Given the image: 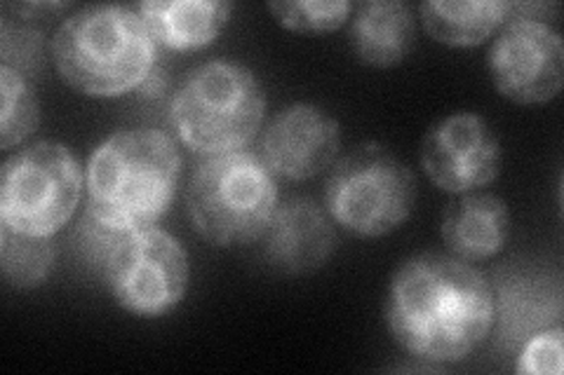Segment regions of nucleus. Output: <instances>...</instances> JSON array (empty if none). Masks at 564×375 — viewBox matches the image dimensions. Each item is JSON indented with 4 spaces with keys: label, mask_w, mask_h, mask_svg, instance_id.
<instances>
[{
    "label": "nucleus",
    "mask_w": 564,
    "mask_h": 375,
    "mask_svg": "<svg viewBox=\"0 0 564 375\" xmlns=\"http://www.w3.org/2000/svg\"><path fill=\"white\" fill-rule=\"evenodd\" d=\"M126 238L122 232L104 225L101 221H97L90 211L83 213V221L76 230V244H78V252L83 256V261L97 267V271L104 275V267L109 263L113 249L120 244V240Z\"/></svg>",
    "instance_id": "obj_22"
},
{
    "label": "nucleus",
    "mask_w": 564,
    "mask_h": 375,
    "mask_svg": "<svg viewBox=\"0 0 564 375\" xmlns=\"http://www.w3.org/2000/svg\"><path fill=\"white\" fill-rule=\"evenodd\" d=\"M341 124L308 101L282 109L261 141V159L288 181H308L337 163Z\"/></svg>",
    "instance_id": "obj_11"
},
{
    "label": "nucleus",
    "mask_w": 564,
    "mask_h": 375,
    "mask_svg": "<svg viewBox=\"0 0 564 375\" xmlns=\"http://www.w3.org/2000/svg\"><path fill=\"white\" fill-rule=\"evenodd\" d=\"M170 124L196 155H221L245 148L267 113V97L252 68L238 62H207L174 89Z\"/></svg>",
    "instance_id": "obj_4"
},
{
    "label": "nucleus",
    "mask_w": 564,
    "mask_h": 375,
    "mask_svg": "<svg viewBox=\"0 0 564 375\" xmlns=\"http://www.w3.org/2000/svg\"><path fill=\"white\" fill-rule=\"evenodd\" d=\"M158 43L130 5H87L57 29L52 59L62 80L85 97L109 99L139 89L155 68Z\"/></svg>",
    "instance_id": "obj_3"
},
{
    "label": "nucleus",
    "mask_w": 564,
    "mask_h": 375,
    "mask_svg": "<svg viewBox=\"0 0 564 375\" xmlns=\"http://www.w3.org/2000/svg\"><path fill=\"white\" fill-rule=\"evenodd\" d=\"M278 209V184L254 153L205 157L186 188V211L198 235L215 246H242L263 238Z\"/></svg>",
    "instance_id": "obj_5"
},
{
    "label": "nucleus",
    "mask_w": 564,
    "mask_h": 375,
    "mask_svg": "<svg viewBox=\"0 0 564 375\" xmlns=\"http://www.w3.org/2000/svg\"><path fill=\"white\" fill-rule=\"evenodd\" d=\"M275 22L296 33H329L344 26L352 12L348 0H273Z\"/></svg>",
    "instance_id": "obj_20"
},
{
    "label": "nucleus",
    "mask_w": 564,
    "mask_h": 375,
    "mask_svg": "<svg viewBox=\"0 0 564 375\" xmlns=\"http://www.w3.org/2000/svg\"><path fill=\"white\" fill-rule=\"evenodd\" d=\"M421 22L433 41L449 47L482 45L508 20L503 0H426L419 8Z\"/></svg>",
    "instance_id": "obj_17"
},
{
    "label": "nucleus",
    "mask_w": 564,
    "mask_h": 375,
    "mask_svg": "<svg viewBox=\"0 0 564 375\" xmlns=\"http://www.w3.org/2000/svg\"><path fill=\"white\" fill-rule=\"evenodd\" d=\"M85 188L78 157L59 141H39L6 159L0 221L24 235L52 238L74 219Z\"/></svg>",
    "instance_id": "obj_7"
},
{
    "label": "nucleus",
    "mask_w": 564,
    "mask_h": 375,
    "mask_svg": "<svg viewBox=\"0 0 564 375\" xmlns=\"http://www.w3.org/2000/svg\"><path fill=\"white\" fill-rule=\"evenodd\" d=\"M494 300H497L501 335L513 343H524L532 333L560 324V277L545 279L543 275L513 273L499 284V296L494 294Z\"/></svg>",
    "instance_id": "obj_16"
},
{
    "label": "nucleus",
    "mask_w": 564,
    "mask_h": 375,
    "mask_svg": "<svg viewBox=\"0 0 564 375\" xmlns=\"http://www.w3.org/2000/svg\"><path fill=\"white\" fill-rule=\"evenodd\" d=\"M158 45L176 52L200 49L217 41L231 20L228 0H147L137 5Z\"/></svg>",
    "instance_id": "obj_15"
},
{
    "label": "nucleus",
    "mask_w": 564,
    "mask_h": 375,
    "mask_svg": "<svg viewBox=\"0 0 564 375\" xmlns=\"http://www.w3.org/2000/svg\"><path fill=\"white\" fill-rule=\"evenodd\" d=\"M497 324L489 279L468 261L421 252L404 261L386 294V327L416 360L462 362Z\"/></svg>",
    "instance_id": "obj_1"
},
{
    "label": "nucleus",
    "mask_w": 564,
    "mask_h": 375,
    "mask_svg": "<svg viewBox=\"0 0 564 375\" xmlns=\"http://www.w3.org/2000/svg\"><path fill=\"white\" fill-rule=\"evenodd\" d=\"M337 246L329 213L311 198H292L275 209L263 232V258L280 275L299 277L321 271Z\"/></svg>",
    "instance_id": "obj_12"
},
{
    "label": "nucleus",
    "mask_w": 564,
    "mask_h": 375,
    "mask_svg": "<svg viewBox=\"0 0 564 375\" xmlns=\"http://www.w3.org/2000/svg\"><path fill=\"white\" fill-rule=\"evenodd\" d=\"M0 89H3V106H0V148L10 151L12 146L22 144L39 128L41 106L26 78L12 66H0Z\"/></svg>",
    "instance_id": "obj_19"
},
{
    "label": "nucleus",
    "mask_w": 564,
    "mask_h": 375,
    "mask_svg": "<svg viewBox=\"0 0 564 375\" xmlns=\"http://www.w3.org/2000/svg\"><path fill=\"white\" fill-rule=\"evenodd\" d=\"M443 242L456 258L489 261L503 252L510 238V209L491 192H464L443 213Z\"/></svg>",
    "instance_id": "obj_13"
},
{
    "label": "nucleus",
    "mask_w": 564,
    "mask_h": 375,
    "mask_svg": "<svg viewBox=\"0 0 564 375\" xmlns=\"http://www.w3.org/2000/svg\"><path fill=\"white\" fill-rule=\"evenodd\" d=\"M421 167L440 190L473 192L499 178L501 144L482 115L456 111L423 136Z\"/></svg>",
    "instance_id": "obj_10"
},
{
    "label": "nucleus",
    "mask_w": 564,
    "mask_h": 375,
    "mask_svg": "<svg viewBox=\"0 0 564 375\" xmlns=\"http://www.w3.org/2000/svg\"><path fill=\"white\" fill-rule=\"evenodd\" d=\"M182 178V155L161 130H122L95 148L85 167L87 211L122 235L163 219Z\"/></svg>",
    "instance_id": "obj_2"
},
{
    "label": "nucleus",
    "mask_w": 564,
    "mask_h": 375,
    "mask_svg": "<svg viewBox=\"0 0 564 375\" xmlns=\"http://www.w3.org/2000/svg\"><path fill=\"white\" fill-rule=\"evenodd\" d=\"M104 279L122 310L155 319L184 300L191 265L182 242L151 225L120 240L104 267Z\"/></svg>",
    "instance_id": "obj_8"
},
{
    "label": "nucleus",
    "mask_w": 564,
    "mask_h": 375,
    "mask_svg": "<svg viewBox=\"0 0 564 375\" xmlns=\"http://www.w3.org/2000/svg\"><path fill=\"white\" fill-rule=\"evenodd\" d=\"M419 198L414 172L375 141L334 163L325 184L329 219L358 238H383L412 217Z\"/></svg>",
    "instance_id": "obj_6"
},
{
    "label": "nucleus",
    "mask_w": 564,
    "mask_h": 375,
    "mask_svg": "<svg viewBox=\"0 0 564 375\" xmlns=\"http://www.w3.org/2000/svg\"><path fill=\"white\" fill-rule=\"evenodd\" d=\"M57 249L52 238L24 235L0 225V271L12 289L29 291L41 287L55 265Z\"/></svg>",
    "instance_id": "obj_18"
},
{
    "label": "nucleus",
    "mask_w": 564,
    "mask_h": 375,
    "mask_svg": "<svg viewBox=\"0 0 564 375\" xmlns=\"http://www.w3.org/2000/svg\"><path fill=\"white\" fill-rule=\"evenodd\" d=\"M348 41L352 55L362 64L398 66L416 45L414 12L402 0H367L352 8Z\"/></svg>",
    "instance_id": "obj_14"
},
{
    "label": "nucleus",
    "mask_w": 564,
    "mask_h": 375,
    "mask_svg": "<svg viewBox=\"0 0 564 375\" xmlns=\"http://www.w3.org/2000/svg\"><path fill=\"white\" fill-rule=\"evenodd\" d=\"M487 68L501 97L522 106L551 101L564 85L562 35L541 20L510 16L489 47Z\"/></svg>",
    "instance_id": "obj_9"
},
{
    "label": "nucleus",
    "mask_w": 564,
    "mask_h": 375,
    "mask_svg": "<svg viewBox=\"0 0 564 375\" xmlns=\"http://www.w3.org/2000/svg\"><path fill=\"white\" fill-rule=\"evenodd\" d=\"M41 57V33L31 29H17V38L3 31V64L12 66L17 59L14 70H33L35 62ZM24 76V74H22Z\"/></svg>",
    "instance_id": "obj_23"
},
{
    "label": "nucleus",
    "mask_w": 564,
    "mask_h": 375,
    "mask_svg": "<svg viewBox=\"0 0 564 375\" xmlns=\"http://www.w3.org/2000/svg\"><path fill=\"white\" fill-rule=\"evenodd\" d=\"M562 327H549L532 333L522 343L518 356V373L560 375L562 373Z\"/></svg>",
    "instance_id": "obj_21"
}]
</instances>
